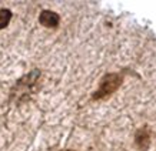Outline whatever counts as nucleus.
Returning a JSON list of instances; mask_svg holds the SVG:
<instances>
[{"label":"nucleus","instance_id":"2","mask_svg":"<svg viewBox=\"0 0 156 151\" xmlns=\"http://www.w3.org/2000/svg\"><path fill=\"white\" fill-rule=\"evenodd\" d=\"M40 73L42 71L39 70V69H34V70H32L26 76H23L20 80H17V83L12 89V99L13 97H23V96L30 94L33 91V86L40 79Z\"/></svg>","mask_w":156,"mask_h":151},{"label":"nucleus","instance_id":"5","mask_svg":"<svg viewBox=\"0 0 156 151\" xmlns=\"http://www.w3.org/2000/svg\"><path fill=\"white\" fill-rule=\"evenodd\" d=\"M13 17V13L12 10L9 9H0V30H3L9 26L10 20Z\"/></svg>","mask_w":156,"mask_h":151},{"label":"nucleus","instance_id":"1","mask_svg":"<svg viewBox=\"0 0 156 151\" xmlns=\"http://www.w3.org/2000/svg\"><path fill=\"white\" fill-rule=\"evenodd\" d=\"M123 83L122 73H108L99 81V87L92 94V100H103L113 94Z\"/></svg>","mask_w":156,"mask_h":151},{"label":"nucleus","instance_id":"3","mask_svg":"<svg viewBox=\"0 0 156 151\" xmlns=\"http://www.w3.org/2000/svg\"><path fill=\"white\" fill-rule=\"evenodd\" d=\"M151 137H152V133H151V128L147 126L136 130V133H135V146L137 147V150L140 151L149 150V147H151Z\"/></svg>","mask_w":156,"mask_h":151},{"label":"nucleus","instance_id":"4","mask_svg":"<svg viewBox=\"0 0 156 151\" xmlns=\"http://www.w3.org/2000/svg\"><path fill=\"white\" fill-rule=\"evenodd\" d=\"M39 23L49 29H56L60 23V16L52 10H43L39 14Z\"/></svg>","mask_w":156,"mask_h":151}]
</instances>
